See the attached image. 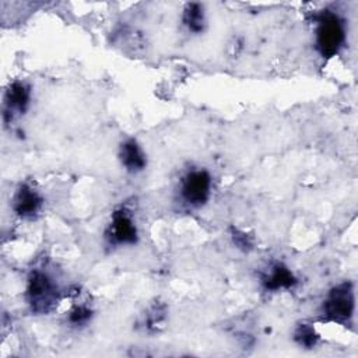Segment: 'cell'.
Here are the masks:
<instances>
[{
	"instance_id": "obj_5",
	"label": "cell",
	"mask_w": 358,
	"mask_h": 358,
	"mask_svg": "<svg viewBox=\"0 0 358 358\" xmlns=\"http://www.w3.org/2000/svg\"><path fill=\"white\" fill-rule=\"evenodd\" d=\"M106 238L112 245L124 246V245H134L138 239L137 225L133 220L130 211L124 207L117 208L112 213L110 224L106 229Z\"/></svg>"
},
{
	"instance_id": "obj_9",
	"label": "cell",
	"mask_w": 358,
	"mask_h": 358,
	"mask_svg": "<svg viewBox=\"0 0 358 358\" xmlns=\"http://www.w3.org/2000/svg\"><path fill=\"white\" fill-rule=\"evenodd\" d=\"M263 287L267 291H281L289 289L296 284V278L294 277L292 271L284 266L282 263H274L262 277Z\"/></svg>"
},
{
	"instance_id": "obj_11",
	"label": "cell",
	"mask_w": 358,
	"mask_h": 358,
	"mask_svg": "<svg viewBox=\"0 0 358 358\" xmlns=\"http://www.w3.org/2000/svg\"><path fill=\"white\" fill-rule=\"evenodd\" d=\"M294 338L295 341L301 345V347H305V348H312L317 344L319 341V334L316 333L315 327L308 324V323H302L299 324L296 329H295V333H294Z\"/></svg>"
},
{
	"instance_id": "obj_12",
	"label": "cell",
	"mask_w": 358,
	"mask_h": 358,
	"mask_svg": "<svg viewBox=\"0 0 358 358\" xmlns=\"http://www.w3.org/2000/svg\"><path fill=\"white\" fill-rule=\"evenodd\" d=\"M91 316H92L91 309L88 306L80 305L70 312V322L73 324H85L91 319Z\"/></svg>"
},
{
	"instance_id": "obj_2",
	"label": "cell",
	"mask_w": 358,
	"mask_h": 358,
	"mask_svg": "<svg viewBox=\"0 0 358 358\" xmlns=\"http://www.w3.org/2000/svg\"><path fill=\"white\" fill-rule=\"evenodd\" d=\"M315 41L316 48L323 57L337 55L345 42L344 21L331 11L320 13L316 18Z\"/></svg>"
},
{
	"instance_id": "obj_1",
	"label": "cell",
	"mask_w": 358,
	"mask_h": 358,
	"mask_svg": "<svg viewBox=\"0 0 358 358\" xmlns=\"http://www.w3.org/2000/svg\"><path fill=\"white\" fill-rule=\"evenodd\" d=\"M25 299L34 313L46 315L55 308L59 299V288L56 281L48 273L39 268L32 270L27 280Z\"/></svg>"
},
{
	"instance_id": "obj_6",
	"label": "cell",
	"mask_w": 358,
	"mask_h": 358,
	"mask_svg": "<svg viewBox=\"0 0 358 358\" xmlns=\"http://www.w3.org/2000/svg\"><path fill=\"white\" fill-rule=\"evenodd\" d=\"M43 199L38 190H35L31 185H20L13 196V210L14 213L24 218L32 220L42 210Z\"/></svg>"
},
{
	"instance_id": "obj_13",
	"label": "cell",
	"mask_w": 358,
	"mask_h": 358,
	"mask_svg": "<svg viewBox=\"0 0 358 358\" xmlns=\"http://www.w3.org/2000/svg\"><path fill=\"white\" fill-rule=\"evenodd\" d=\"M232 238H234V242L238 245V248H241V249H249V248H252V242L249 241V238L245 235V234H242V232H234V235H232Z\"/></svg>"
},
{
	"instance_id": "obj_8",
	"label": "cell",
	"mask_w": 358,
	"mask_h": 358,
	"mask_svg": "<svg viewBox=\"0 0 358 358\" xmlns=\"http://www.w3.org/2000/svg\"><path fill=\"white\" fill-rule=\"evenodd\" d=\"M119 159L122 166L130 173H138L147 165V157L144 150L133 138H129L120 144Z\"/></svg>"
},
{
	"instance_id": "obj_7",
	"label": "cell",
	"mask_w": 358,
	"mask_h": 358,
	"mask_svg": "<svg viewBox=\"0 0 358 358\" xmlns=\"http://www.w3.org/2000/svg\"><path fill=\"white\" fill-rule=\"evenodd\" d=\"M29 102H31L29 87L22 81L11 83L4 95V119H7V116L13 119L14 115L24 113L29 106Z\"/></svg>"
},
{
	"instance_id": "obj_4",
	"label": "cell",
	"mask_w": 358,
	"mask_h": 358,
	"mask_svg": "<svg viewBox=\"0 0 358 358\" xmlns=\"http://www.w3.org/2000/svg\"><path fill=\"white\" fill-rule=\"evenodd\" d=\"M354 291L351 284L334 287L323 302V315L334 322H347L354 315Z\"/></svg>"
},
{
	"instance_id": "obj_10",
	"label": "cell",
	"mask_w": 358,
	"mask_h": 358,
	"mask_svg": "<svg viewBox=\"0 0 358 358\" xmlns=\"http://www.w3.org/2000/svg\"><path fill=\"white\" fill-rule=\"evenodd\" d=\"M182 22L186 29L192 34H201L206 28V14L204 8L199 3H189L183 8Z\"/></svg>"
},
{
	"instance_id": "obj_3",
	"label": "cell",
	"mask_w": 358,
	"mask_h": 358,
	"mask_svg": "<svg viewBox=\"0 0 358 358\" xmlns=\"http://www.w3.org/2000/svg\"><path fill=\"white\" fill-rule=\"evenodd\" d=\"M213 180L207 171L193 169L180 179V199L193 208L203 207L211 196Z\"/></svg>"
}]
</instances>
